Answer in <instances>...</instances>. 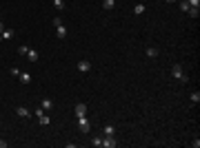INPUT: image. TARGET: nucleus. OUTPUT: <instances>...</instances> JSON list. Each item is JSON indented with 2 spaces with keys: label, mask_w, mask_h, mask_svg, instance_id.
<instances>
[{
  "label": "nucleus",
  "mask_w": 200,
  "mask_h": 148,
  "mask_svg": "<svg viewBox=\"0 0 200 148\" xmlns=\"http://www.w3.org/2000/svg\"><path fill=\"white\" fill-rule=\"evenodd\" d=\"M103 135H116V128H113L111 124H105V128H103Z\"/></svg>",
  "instance_id": "4468645a"
},
{
  "label": "nucleus",
  "mask_w": 200,
  "mask_h": 148,
  "mask_svg": "<svg viewBox=\"0 0 200 148\" xmlns=\"http://www.w3.org/2000/svg\"><path fill=\"white\" fill-rule=\"evenodd\" d=\"M0 40H3V38H0Z\"/></svg>",
  "instance_id": "cd10ccee"
},
{
  "label": "nucleus",
  "mask_w": 200,
  "mask_h": 148,
  "mask_svg": "<svg viewBox=\"0 0 200 148\" xmlns=\"http://www.w3.org/2000/svg\"><path fill=\"white\" fill-rule=\"evenodd\" d=\"M171 78H173V80H178L180 84H187V82H189V75L182 71L180 64H173V66H171Z\"/></svg>",
  "instance_id": "f257e3e1"
},
{
  "label": "nucleus",
  "mask_w": 200,
  "mask_h": 148,
  "mask_svg": "<svg viewBox=\"0 0 200 148\" xmlns=\"http://www.w3.org/2000/svg\"><path fill=\"white\" fill-rule=\"evenodd\" d=\"M180 9H182V11H185V13H187V11H189V5H187V0H180Z\"/></svg>",
  "instance_id": "b1692460"
},
{
  "label": "nucleus",
  "mask_w": 200,
  "mask_h": 148,
  "mask_svg": "<svg viewBox=\"0 0 200 148\" xmlns=\"http://www.w3.org/2000/svg\"><path fill=\"white\" fill-rule=\"evenodd\" d=\"M16 113H18V117H24V119H31V117H34V113H31L27 106H18Z\"/></svg>",
  "instance_id": "423d86ee"
},
{
  "label": "nucleus",
  "mask_w": 200,
  "mask_h": 148,
  "mask_svg": "<svg viewBox=\"0 0 200 148\" xmlns=\"http://www.w3.org/2000/svg\"><path fill=\"white\" fill-rule=\"evenodd\" d=\"M40 108H42V111H51V108H54V102L49 100V97H45V100L40 102Z\"/></svg>",
  "instance_id": "9d476101"
},
{
  "label": "nucleus",
  "mask_w": 200,
  "mask_h": 148,
  "mask_svg": "<svg viewBox=\"0 0 200 148\" xmlns=\"http://www.w3.org/2000/svg\"><path fill=\"white\" fill-rule=\"evenodd\" d=\"M167 2H176V0H167Z\"/></svg>",
  "instance_id": "bb28decb"
},
{
  "label": "nucleus",
  "mask_w": 200,
  "mask_h": 148,
  "mask_svg": "<svg viewBox=\"0 0 200 148\" xmlns=\"http://www.w3.org/2000/svg\"><path fill=\"white\" fill-rule=\"evenodd\" d=\"M54 7H56L58 11H62V9H65V0H54Z\"/></svg>",
  "instance_id": "f3484780"
},
{
  "label": "nucleus",
  "mask_w": 200,
  "mask_h": 148,
  "mask_svg": "<svg viewBox=\"0 0 200 148\" xmlns=\"http://www.w3.org/2000/svg\"><path fill=\"white\" fill-rule=\"evenodd\" d=\"M54 27H56V36H58L60 40H65V38H67V27L62 24L60 18H54Z\"/></svg>",
  "instance_id": "f03ea898"
},
{
  "label": "nucleus",
  "mask_w": 200,
  "mask_h": 148,
  "mask_svg": "<svg viewBox=\"0 0 200 148\" xmlns=\"http://www.w3.org/2000/svg\"><path fill=\"white\" fill-rule=\"evenodd\" d=\"M27 58H29V62H38V51L29 49V51H27Z\"/></svg>",
  "instance_id": "ddd939ff"
},
{
  "label": "nucleus",
  "mask_w": 200,
  "mask_h": 148,
  "mask_svg": "<svg viewBox=\"0 0 200 148\" xmlns=\"http://www.w3.org/2000/svg\"><path fill=\"white\" fill-rule=\"evenodd\" d=\"M5 31V24H3V20H0V33H3Z\"/></svg>",
  "instance_id": "a878e982"
},
{
  "label": "nucleus",
  "mask_w": 200,
  "mask_h": 148,
  "mask_svg": "<svg viewBox=\"0 0 200 148\" xmlns=\"http://www.w3.org/2000/svg\"><path fill=\"white\" fill-rule=\"evenodd\" d=\"M18 80L22 82V84H31V73H27V71H20V75H18Z\"/></svg>",
  "instance_id": "0eeeda50"
},
{
  "label": "nucleus",
  "mask_w": 200,
  "mask_h": 148,
  "mask_svg": "<svg viewBox=\"0 0 200 148\" xmlns=\"http://www.w3.org/2000/svg\"><path fill=\"white\" fill-rule=\"evenodd\" d=\"M187 13H189L191 18H198V16H200V9H193V7H189V11H187Z\"/></svg>",
  "instance_id": "aec40b11"
},
{
  "label": "nucleus",
  "mask_w": 200,
  "mask_h": 148,
  "mask_svg": "<svg viewBox=\"0 0 200 148\" xmlns=\"http://www.w3.org/2000/svg\"><path fill=\"white\" fill-rule=\"evenodd\" d=\"M118 141H116V135H105L103 137V148H116Z\"/></svg>",
  "instance_id": "20e7f679"
},
{
  "label": "nucleus",
  "mask_w": 200,
  "mask_h": 148,
  "mask_svg": "<svg viewBox=\"0 0 200 148\" xmlns=\"http://www.w3.org/2000/svg\"><path fill=\"white\" fill-rule=\"evenodd\" d=\"M78 128H80V133H89L91 131V124H89V119H87V115H82V117H78Z\"/></svg>",
  "instance_id": "7ed1b4c3"
},
{
  "label": "nucleus",
  "mask_w": 200,
  "mask_h": 148,
  "mask_svg": "<svg viewBox=\"0 0 200 148\" xmlns=\"http://www.w3.org/2000/svg\"><path fill=\"white\" fill-rule=\"evenodd\" d=\"M27 51H29L27 44H20V46H18V55H27Z\"/></svg>",
  "instance_id": "dca6fc26"
},
{
  "label": "nucleus",
  "mask_w": 200,
  "mask_h": 148,
  "mask_svg": "<svg viewBox=\"0 0 200 148\" xmlns=\"http://www.w3.org/2000/svg\"><path fill=\"white\" fill-rule=\"evenodd\" d=\"M145 9H147L145 5H136V7H134V11H136L138 16H140V13H145Z\"/></svg>",
  "instance_id": "4be33fe9"
},
{
  "label": "nucleus",
  "mask_w": 200,
  "mask_h": 148,
  "mask_svg": "<svg viewBox=\"0 0 200 148\" xmlns=\"http://www.w3.org/2000/svg\"><path fill=\"white\" fill-rule=\"evenodd\" d=\"M89 69H91V62H89V60H80V62H78V71H80V73H87Z\"/></svg>",
  "instance_id": "6e6552de"
},
{
  "label": "nucleus",
  "mask_w": 200,
  "mask_h": 148,
  "mask_svg": "<svg viewBox=\"0 0 200 148\" xmlns=\"http://www.w3.org/2000/svg\"><path fill=\"white\" fill-rule=\"evenodd\" d=\"M7 146H9V144H7L5 139H0V148H7Z\"/></svg>",
  "instance_id": "393cba45"
},
{
  "label": "nucleus",
  "mask_w": 200,
  "mask_h": 148,
  "mask_svg": "<svg viewBox=\"0 0 200 148\" xmlns=\"http://www.w3.org/2000/svg\"><path fill=\"white\" fill-rule=\"evenodd\" d=\"M187 5L193 7V9H198V7H200V0H187Z\"/></svg>",
  "instance_id": "5701e85b"
},
{
  "label": "nucleus",
  "mask_w": 200,
  "mask_h": 148,
  "mask_svg": "<svg viewBox=\"0 0 200 148\" xmlns=\"http://www.w3.org/2000/svg\"><path fill=\"white\" fill-rule=\"evenodd\" d=\"M189 97H191V102H193V104H198V102H200V93H198V91H193Z\"/></svg>",
  "instance_id": "a211bd4d"
},
{
  "label": "nucleus",
  "mask_w": 200,
  "mask_h": 148,
  "mask_svg": "<svg viewBox=\"0 0 200 148\" xmlns=\"http://www.w3.org/2000/svg\"><path fill=\"white\" fill-rule=\"evenodd\" d=\"M145 55H147V58H158V49H156V46H147V49H145Z\"/></svg>",
  "instance_id": "9b49d317"
},
{
  "label": "nucleus",
  "mask_w": 200,
  "mask_h": 148,
  "mask_svg": "<svg viewBox=\"0 0 200 148\" xmlns=\"http://www.w3.org/2000/svg\"><path fill=\"white\" fill-rule=\"evenodd\" d=\"M20 71H22V69H18V66H11V69H9V73H11L13 78H18V75H20Z\"/></svg>",
  "instance_id": "412c9836"
},
{
  "label": "nucleus",
  "mask_w": 200,
  "mask_h": 148,
  "mask_svg": "<svg viewBox=\"0 0 200 148\" xmlns=\"http://www.w3.org/2000/svg\"><path fill=\"white\" fill-rule=\"evenodd\" d=\"M36 117H38V122H40V126H47V124H49V115H47V111L36 108Z\"/></svg>",
  "instance_id": "39448f33"
},
{
  "label": "nucleus",
  "mask_w": 200,
  "mask_h": 148,
  "mask_svg": "<svg viewBox=\"0 0 200 148\" xmlns=\"http://www.w3.org/2000/svg\"><path fill=\"white\" fill-rule=\"evenodd\" d=\"M0 38H3V40H11V38H13V29H7V27H5V31L0 33Z\"/></svg>",
  "instance_id": "f8f14e48"
},
{
  "label": "nucleus",
  "mask_w": 200,
  "mask_h": 148,
  "mask_svg": "<svg viewBox=\"0 0 200 148\" xmlns=\"http://www.w3.org/2000/svg\"><path fill=\"white\" fill-rule=\"evenodd\" d=\"M82 115H87V104L85 102L76 104V117H82Z\"/></svg>",
  "instance_id": "1a4fd4ad"
},
{
  "label": "nucleus",
  "mask_w": 200,
  "mask_h": 148,
  "mask_svg": "<svg viewBox=\"0 0 200 148\" xmlns=\"http://www.w3.org/2000/svg\"><path fill=\"white\" fill-rule=\"evenodd\" d=\"M103 7H105L107 11H111V9L116 7V0H103Z\"/></svg>",
  "instance_id": "2eb2a0df"
},
{
  "label": "nucleus",
  "mask_w": 200,
  "mask_h": 148,
  "mask_svg": "<svg viewBox=\"0 0 200 148\" xmlns=\"http://www.w3.org/2000/svg\"><path fill=\"white\" fill-rule=\"evenodd\" d=\"M91 146H103V137H91Z\"/></svg>",
  "instance_id": "6ab92c4d"
}]
</instances>
